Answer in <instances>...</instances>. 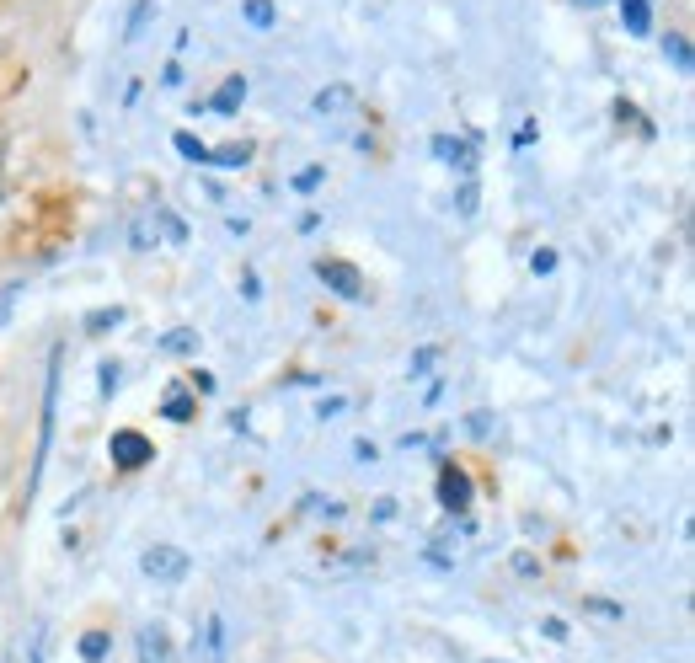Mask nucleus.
I'll list each match as a JSON object with an SVG mask.
<instances>
[{"instance_id": "nucleus-1", "label": "nucleus", "mask_w": 695, "mask_h": 663, "mask_svg": "<svg viewBox=\"0 0 695 663\" xmlns=\"http://www.w3.org/2000/svg\"><path fill=\"white\" fill-rule=\"evenodd\" d=\"M139 567H145L150 583H182L193 562H188V551H182V546H150L145 557H139Z\"/></svg>"}, {"instance_id": "nucleus-2", "label": "nucleus", "mask_w": 695, "mask_h": 663, "mask_svg": "<svg viewBox=\"0 0 695 663\" xmlns=\"http://www.w3.org/2000/svg\"><path fill=\"white\" fill-rule=\"evenodd\" d=\"M316 279L332 289V295H343V300H364L369 289H364V273L353 268V262H343V257H321L316 262Z\"/></svg>"}, {"instance_id": "nucleus-3", "label": "nucleus", "mask_w": 695, "mask_h": 663, "mask_svg": "<svg viewBox=\"0 0 695 663\" xmlns=\"http://www.w3.org/2000/svg\"><path fill=\"white\" fill-rule=\"evenodd\" d=\"M107 455H113V466H118V471H139L150 455H156V444L139 434V428H118V434L107 439Z\"/></svg>"}, {"instance_id": "nucleus-4", "label": "nucleus", "mask_w": 695, "mask_h": 663, "mask_svg": "<svg viewBox=\"0 0 695 663\" xmlns=\"http://www.w3.org/2000/svg\"><path fill=\"white\" fill-rule=\"evenodd\" d=\"M439 503L450 508V514H466L471 508V476L460 466H439Z\"/></svg>"}, {"instance_id": "nucleus-5", "label": "nucleus", "mask_w": 695, "mask_h": 663, "mask_svg": "<svg viewBox=\"0 0 695 663\" xmlns=\"http://www.w3.org/2000/svg\"><path fill=\"white\" fill-rule=\"evenodd\" d=\"M434 156L444 166H460V172H471L476 166V145L471 140H455V134H434Z\"/></svg>"}, {"instance_id": "nucleus-6", "label": "nucleus", "mask_w": 695, "mask_h": 663, "mask_svg": "<svg viewBox=\"0 0 695 663\" xmlns=\"http://www.w3.org/2000/svg\"><path fill=\"white\" fill-rule=\"evenodd\" d=\"M134 647H139V663H172V637L161 626H139Z\"/></svg>"}, {"instance_id": "nucleus-7", "label": "nucleus", "mask_w": 695, "mask_h": 663, "mask_svg": "<svg viewBox=\"0 0 695 663\" xmlns=\"http://www.w3.org/2000/svg\"><path fill=\"white\" fill-rule=\"evenodd\" d=\"M348 107H353V86H343V81H337V86H321V91H316L311 113H321V118H343Z\"/></svg>"}, {"instance_id": "nucleus-8", "label": "nucleus", "mask_w": 695, "mask_h": 663, "mask_svg": "<svg viewBox=\"0 0 695 663\" xmlns=\"http://www.w3.org/2000/svg\"><path fill=\"white\" fill-rule=\"evenodd\" d=\"M241 102H246V81H241V75H230V81H225V86H220V91H214V97L204 102V113H214V118H230Z\"/></svg>"}, {"instance_id": "nucleus-9", "label": "nucleus", "mask_w": 695, "mask_h": 663, "mask_svg": "<svg viewBox=\"0 0 695 663\" xmlns=\"http://www.w3.org/2000/svg\"><path fill=\"white\" fill-rule=\"evenodd\" d=\"M621 17H626V33L631 38L653 33V11H647V0H621Z\"/></svg>"}, {"instance_id": "nucleus-10", "label": "nucleus", "mask_w": 695, "mask_h": 663, "mask_svg": "<svg viewBox=\"0 0 695 663\" xmlns=\"http://www.w3.org/2000/svg\"><path fill=\"white\" fill-rule=\"evenodd\" d=\"M209 161H214V166H230V172H241V166H252V145H246V140H230V145H220V150H209Z\"/></svg>"}, {"instance_id": "nucleus-11", "label": "nucleus", "mask_w": 695, "mask_h": 663, "mask_svg": "<svg viewBox=\"0 0 695 663\" xmlns=\"http://www.w3.org/2000/svg\"><path fill=\"white\" fill-rule=\"evenodd\" d=\"M663 59L679 70V75H690V65H695V54H690V38L685 33H669L663 38Z\"/></svg>"}, {"instance_id": "nucleus-12", "label": "nucleus", "mask_w": 695, "mask_h": 663, "mask_svg": "<svg viewBox=\"0 0 695 663\" xmlns=\"http://www.w3.org/2000/svg\"><path fill=\"white\" fill-rule=\"evenodd\" d=\"M166 418H172V423H193V412H198V402H193V396L188 391H182V385H172V391H166Z\"/></svg>"}, {"instance_id": "nucleus-13", "label": "nucleus", "mask_w": 695, "mask_h": 663, "mask_svg": "<svg viewBox=\"0 0 695 663\" xmlns=\"http://www.w3.org/2000/svg\"><path fill=\"white\" fill-rule=\"evenodd\" d=\"M172 145H177V156H182V161H193V166H209V145L198 140V134L177 129V134H172Z\"/></svg>"}, {"instance_id": "nucleus-14", "label": "nucleus", "mask_w": 695, "mask_h": 663, "mask_svg": "<svg viewBox=\"0 0 695 663\" xmlns=\"http://www.w3.org/2000/svg\"><path fill=\"white\" fill-rule=\"evenodd\" d=\"M107 653H113V637H107V631H86L81 637V658L86 663H102Z\"/></svg>"}, {"instance_id": "nucleus-15", "label": "nucleus", "mask_w": 695, "mask_h": 663, "mask_svg": "<svg viewBox=\"0 0 695 663\" xmlns=\"http://www.w3.org/2000/svg\"><path fill=\"white\" fill-rule=\"evenodd\" d=\"M118 321H123L118 305H113V311H91V316H86V332H91V337H102V332H113Z\"/></svg>"}, {"instance_id": "nucleus-16", "label": "nucleus", "mask_w": 695, "mask_h": 663, "mask_svg": "<svg viewBox=\"0 0 695 663\" xmlns=\"http://www.w3.org/2000/svg\"><path fill=\"white\" fill-rule=\"evenodd\" d=\"M246 22L268 33V27H273V0H246Z\"/></svg>"}, {"instance_id": "nucleus-17", "label": "nucleus", "mask_w": 695, "mask_h": 663, "mask_svg": "<svg viewBox=\"0 0 695 663\" xmlns=\"http://www.w3.org/2000/svg\"><path fill=\"white\" fill-rule=\"evenodd\" d=\"M198 348V332H166L161 337V353H193Z\"/></svg>"}, {"instance_id": "nucleus-18", "label": "nucleus", "mask_w": 695, "mask_h": 663, "mask_svg": "<svg viewBox=\"0 0 695 663\" xmlns=\"http://www.w3.org/2000/svg\"><path fill=\"white\" fill-rule=\"evenodd\" d=\"M156 225H161V230H166V236H172L177 246H182V241H188V225H182V220H177V214H172V209H156Z\"/></svg>"}, {"instance_id": "nucleus-19", "label": "nucleus", "mask_w": 695, "mask_h": 663, "mask_svg": "<svg viewBox=\"0 0 695 663\" xmlns=\"http://www.w3.org/2000/svg\"><path fill=\"white\" fill-rule=\"evenodd\" d=\"M123 385V364H102V396H118Z\"/></svg>"}, {"instance_id": "nucleus-20", "label": "nucleus", "mask_w": 695, "mask_h": 663, "mask_svg": "<svg viewBox=\"0 0 695 663\" xmlns=\"http://www.w3.org/2000/svg\"><path fill=\"white\" fill-rule=\"evenodd\" d=\"M295 188H300V193H316V188H321V166H305V172L295 177Z\"/></svg>"}, {"instance_id": "nucleus-21", "label": "nucleus", "mask_w": 695, "mask_h": 663, "mask_svg": "<svg viewBox=\"0 0 695 663\" xmlns=\"http://www.w3.org/2000/svg\"><path fill=\"white\" fill-rule=\"evenodd\" d=\"M439 359V348H417L412 353V375H428V364H434Z\"/></svg>"}, {"instance_id": "nucleus-22", "label": "nucleus", "mask_w": 695, "mask_h": 663, "mask_svg": "<svg viewBox=\"0 0 695 663\" xmlns=\"http://www.w3.org/2000/svg\"><path fill=\"white\" fill-rule=\"evenodd\" d=\"M514 573H519V578H535V573H540V562L530 557V551H519V557H514Z\"/></svg>"}, {"instance_id": "nucleus-23", "label": "nucleus", "mask_w": 695, "mask_h": 663, "mask_svg": "<svg viewBox=\"0 0 695 663\" xmlns=\"http://www.w3.org/2000/svg\"><path fill=\"white\" fill-rule=\"evenodd\" d=\"M530 268H535V273H551V268H556V252H551V246H546V252H535Z\"/></svg>"}, {"instance_id": "nucleus-24", "label": "nucleus", "mask_w": 695, "mask_h": 663, "mask_svg": "<svg viewBox=\"0 0 695 663\" xmlns=\"http://www.w3.org/2000/svg\"><path fill=\"white\" fill-rule=\"evenodd\" d=\"M343 412H348L343 396H327V402H321V418H343Z\"/></svg>"}, {"instance_id": "nucleus-25", "label": "nucleus", "mask_w": 695, "mask_h": 663, "mask_svg": "<svg viewBox=\"0 0 695 663\" xmlns=\"http://www.w3.org/2000/svg\"><path fill=\"white\" fill-rule=\"evenodd\" d=\"M460 214H476V182H466V188H460Z\"/></svg>"}, {"instance_id": "nucleus-26", "label": "nucleus", "mask_w": 695, "mask_h": 663, "mask_svg": "<svg viewBox=\"0 0 695 663\" xmlns=\"http://www.w3.org/2000/svg\"><path fill=\"white\" fill-rule=\"evenodd\" d=\"M353 455H359L364 466H369V460H380V450H375V444H369V439H359V444H353Z\"/></svg>"}, {"instance_id": "nucleus-27", "label": "nucleus", "mask_w": 695, "mask_h": 663, "mask_svg": "<svg viewBox=\"0 0 695 663\" xmlns=\"http://www.w3.org/2000/svg\"><path fill=\"white\" fill-rule=\"evenodd\" d=\"M546 637H551V642H567V621H556V615H551V621H546Z\"/></svg>"}, {"instance_id": "nucleus-28", "label": "nucleus", "mask_w": 695, "mask_h": 663, "mask_svg": "<svg viewBox=\"0 0 695 663\" xmlns=\"http://www.w3.org/2000/svg\"><path fill=\"white\" fill-rule=\"evenodd\" d=\"M578 6H599V0H578Z\"/></svg>"}]
</instances>
